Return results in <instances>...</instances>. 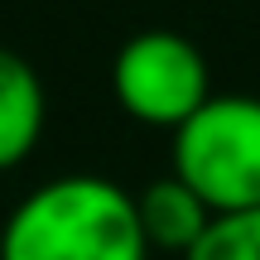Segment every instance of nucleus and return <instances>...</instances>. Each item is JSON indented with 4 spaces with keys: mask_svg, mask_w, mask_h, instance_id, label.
I'll list each match as a JSON object with an SVG mask.
<instances>
[{
    "mask_svg": "<svg viewBox=\"0 0 260 260\" xmlns=\"http://www.w3.org/2000/svg\"><path fill=\"white\" fill-rule=\"evenodd\" d=\"M111 96L140 125L178 130L212 96L203 48L174 29H140L111 58Z\"/></svg>",
    "mask_w": 260,
    "mask_h": 260,
    "instance_id": "nucleus-3",
    "label": "nucleus"
},
{
    "mask_svg": "<svg viewBox=\"0 0 260 260\" xmlns=\"http://www.w3.org/2000/svg\"><path fill=\"white\" fill-rule=\"evenodd\" d=\"M44 121H48L44 77L15 48H0V174L34 154V145L44 140Z\"/></svg>",
    "mask_w": 260,
    "mask_h": 260,
    "instance_id": "nucleus-4",
    "label": "nucleus"
},
{
    "mask_svg": "<svg viewBox=\"0 0 260 260\" xmlns=\"http://www.w3.org/2000/svg\"><path fill=\"white\" fill-rule=\"evenodd\" d=\"M212 212L260 207V96H207L174 130V169Z\"/></svg>",
    "mask_w": 260,
    "mask_h": 260,
    "instance_id": "nucleus-2",
    "label": "nucleus"
},
{
    "mask_svg": "<svg viewBox=\"0 0 260 260\" xmlns=\"http://www.w3.org/2000/svg\"><path fill=\"white\" fill-rule=\"evenodd\" d=\"M0 260H149L135 193L102 174L39 183L5 217Z\"/></svg>",
    "mask_w": 260,
    "mask_h": 260,
    "instance_id": "nucleus-1",
    "label": "nucleus"
},
{
    "mask_svg": "<svg viewBox=\"0 0 260 260\" xmlns=\"http://www.w3.org/2000/svg\"><path fill=\"white\" fill-rule=\"evenodd\" d=\"M183 260H260V207L246 212H212L207 232Z\"/></svg>",
    "mask_w": 260,
    "mask_h": 260,
    "instance_id": "nucleus-6",
    "label": "nucleus"
},
{
    "mask_svg": "<svg viewBox=\"0 0 260 260\" xmlns=\"http://www.w3.org/2000/svg\"><path fill=\"white\" fill-rule=\"evenodd\" d=\"M135 217H140V232H145L149 251L188 255L198 246V236L207 232V222H212V207L178 174H164V178H149L135 193Z\"/></svg>",
    "mask_w": 260,
    "mask_h": 260,
    "instance_id": "nucleus-5",
    "label": "nucleus"
}]
</instances>
